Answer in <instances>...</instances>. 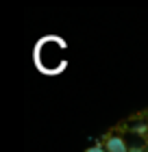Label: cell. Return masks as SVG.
<instances>
[{"label": "cell", "mask_w": 148, "mask_h": 152, "mask_svg": "<svg viewBox=\"0 0 148 152\" xmlns=\"http://www.w3.org/2000/svg\"><path fill=\"white\" fill-rule=\"evenodd\" d=\"M87 152H107V148H102V146H91V148H87Z\"/></svg>", "instance_id": "cell-2"}, {"label": "cell", "mask_w": 148, "mask_h": 152, "mask_svg": "<svg viewBox=\"0 0 148 152\" xmlns=\"http://www.w3.org/2000/svg\"><path fill=\"white\" fill-rule=\"evenodd\" d=\"M137 133H142V135H146V133H148V128H146L144 124H142V126H137Z\"/></svg>", "instance_id": "cell-3"}, {"label": "cell", "mask_w": 148, "mask_h": 152, "mask_svg": "<svg viewBox=\"0 0 148 152\" xmlns=\"http://www.w3.org/2000/svg\"><path fill=\"white\" fill-rule=\"evenodd\" d=\"M107 152H129V150H126L122 137H109L107 139Z\"/></svg>", "instance_id": "cell-1"}, {"label": "cell", "mask_w": 148, "mask_h": 152, "mask_svg": "<svg viewBox=\"0 0 148 152\" xmlns=\"http://www.w3.org/2000/svg\"><path fill=\"white\" fill-rule=\"evenodd\" d=\"M129 152H144V150H142V148H131Z\"/></svg>", "instance_id": "cell-4"}, {"label": "cell", "mask_w": 148, "mask_h": 152, "mask_svg": "<svg viewBox=\"0 0 148 152\" xmlns=\"http://www.w3.org/2000/svg\"><path fill=\"white\" fill-rule=\"evenodd\" d=\"M146 148H148V133H146Z\"/></svg>", "instance_id": "cell-5"}]
</instances>
